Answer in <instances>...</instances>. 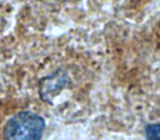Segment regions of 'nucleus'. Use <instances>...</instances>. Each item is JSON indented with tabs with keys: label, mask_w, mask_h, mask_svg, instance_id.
<instances>
[{
	"label": "nucleus",
	"mask_w": 160,
	"mask_h": 140,
	"mask_svg": "<svg viewBox=\"0 0 160 140\" xmlns=\"http://www.w3.org/2000/svg\"><path fill=\"white\" fill-rule=\"evenodd\" d=\"M69 84H70V79L68 74L59 69L41 80L38 93L44 102L52 104L53 99L56 98Z\"/></svg>",
	"instance_id": "f03ea898"
},
{
	"label": "nucleus",
	"mask_w": 160,
	"mask_h": 140,
	"mask_svg": "<svg viewBox=\"0 0 160 140\" xmlns=\"http://www.w3.org/2000/svg\"><path fill=\"white\" fill-rule=\"evenodd\" d=\"M45 120L33 112L24 111L12 116L3 129L5 140H41Z\"/></svg>",
	"instance_id": "f257e3e1"
},
{
	"label": "nucleus",
	"mask_w": 160,
	"mask_h": 140,
	"mask_svg": "<svg viewBox=\"0 0 160 140\" xmlns=\"http://www.w3.org/2000/svg\"><path fill=\"white\" fill-rule=\"evenodd\" d=\"M146 140H160V123L149 124L145 129Z\"/></svg>",
	"instance_id": "7ed1b4c3"
}]
</instances>
